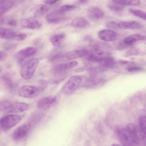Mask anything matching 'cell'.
I'll return each mask as SVG.
<instances>
[{
  "instance_id": "6da1fadb",
  "label": "cell",
  "mask_w": 146,
  "mask_h": 146,
  "mask_svg": "<svg viewBox=\"0 0 146 146\" xmlns=\"http://www.w3.org/2000/svg\"><path fill=\"white\" fill-rule=\"evenodd\" d=\"M115 132L123 146H140V140L142 138L134 124L128 123L125 127L117 125Z\"/></svg>"
},
{
  "instance_id": "7a4b0ae2",
  "label": "cell",
  "mask_w": 146,
  "mask_h": 146,
  "mask_svg": "<svg viewBox=\"0 0 146 146\" xmlns=\"http://www.w3.org/2000/svg\"><path fill=\"white\" fill-rule=\"evenodd\" d=\"M39 62L36 58L30 59L23 64L21 70V76L24 79L28 80L33 77Z\"/></svg>"
},
{
  "instance_id": "3957f363",
  "label": "cell",
  "mask_w": 146,
  "mask_h": 146,
  "mask_svg": "<svg viewBox=\"0 0 146 146\" xmlns=\"http://www.w3.org/2000/svg\"><path fill=\"white\" fill-rule=\"evenodd\" d=\"M20 115L12 114L4 116L0 119V126L4 131L8 130L17 125L21 121Z\"/></svg>"
},
{
  "instance_id": "277c9868",
  "label": "cell",
  "mask_w": 146,
  "mask_h": 146,
  "mask_svg": "<svg viewBox=\"0 0 146 146\" xmlns=\"http://www.w3.org/2000/svg\"><path fill=\"white\" fill-rule=\"evenodd\" d=\"M82 81L81 78L78 76H72L62 87L61 92L65 95L72 94L78 88Z\"/></svg>"
},
{
  "instance_id": "5b68a950",
  "label": "cell",
  "mask_w": 146,
  "mask_h": 146,
  "mask_svg": "<svg viewBox=\"0 0 146 146\" xmlns=\"http://www.w3.org/2000/svg\"><path fill=\"white\" fill-rule=\"evenodd\" d=\"M42 92L38 86L25 85L21 87L19 90V95L22 97L30 98L35 97Z\"/></svg>"
},
{
  "instance_id": "8992f818",
  "label": "cell",
  "mask_w": 146,
  "mask_h": 146,
  "mask_svg": "<svg viewBox=\"0 0 146 146\" xmlns=\"http://www.w3.org/2000/svg\"><path fill=\"white\" fill-rule=\"evenodd\" d=\"M30 122L23 123L18 126L13 131L12 137L13 140L19 141L25 138L29 133L31 127Z\"/></svg>"
},
{
  "instance_id": "52a82bcc",
  "label": "cell",
  "mask_w": 146,
  "mask_h": 146,
  "mask_svg": "<svg viewBox=\"0 0 146 146\" xmlns=\"http://www.w3.org/2000/svg\"><path fill=\"white\" fill-rule=\"evenodd\" d=\"M88 51L85 49H76L64 54L60 53L58 61H66L86 56Z\"/></svg>"
},
{
  "instance_id": "ba28073f",
  "label": "cell",
  "mask_w": 146,
  "mask_h": 146,
  "mask_svg": "<svg viewBox=\"0 0 146 146\" xmlns=\"http://www.w3.org/2000/svg\"><path fill=\"white\" fill-rule=\"evenodd\" d=\"M57 100V97L56 96L44 97L38 101L37 104V108L41 110H48L54 106Z\"/></svg>"
},
{
  "instance_id": "9c48e42d",
  "label": "cell",
  "mask_w": 146,
  "mask_h": 146,
  "mask_svg": "<svg viewBox=\"0 0 146 146\" xmlns=\"http://www.w3.org/2000/svg\"><path fill=\"white\" fill-rule=\"evenodd\" d=\"M92 53L102 57L108 56L111 54L110 47L103 43H97L93 46L91 50Z\"/></svg>"
},
{
  "instance_id": "30bf717a",
  "label": "cell",
  "mask_w": 146,
  "mask_h": 146,
  "mask_svg": "<svg viewBox=\"0 0 146 146\" xmlns=\"http://www.w3.org/2000/svg\"><path fill=\"white\" fill-rule=\"evenodd\" d=\"M36 51V49L33 47H27L18 51L17 53L16 57L18 61L21 62L24 59L34 55Z\"/></svg>"
},
{
  "instance_id": "8fae6325",
  "label": "cell",
  "mask_w": 146,
  "mask_h": 146,
  "mask_svg": "<svg viewBox=\"0 0 146 146\" xmlns=\"http://www.w3.org/2000/svg\"><path fill=\"white\" fill-rule=\"evenodd\" d=\"M29 107V104L26 103L16 102L12 103L7 111L11 113H17L23 112Z\"/></svg>"
},
{
  "instance_id": "7c38bea8",
  "label": "cell",
  "mask_w": 146,
  "mask_h": 146,
  "mask_svg": "<svg viewBox=\"0 0 146 146\" xmlns=\"http://www.w3.org/2000/svg\"><path fill=\"white\" fill-rule=\"evenodd\" d=\"M118 27L125 30H138L142 28L139 22L135 21H122L118 24Z\"/></svg>"
},
{
  "instance_id": "4fadbf2b",
  "label": "cell",
  "mask_w": 146,
  "mask_h": 146,
  "mask_svg": "<svg viewBox=\"0 0 146 146\" xmlns=\"http://www.w3.org/2000/svg\"><path fill=\"white\" fill-rule=\"evenodd\" d=\"M99 37L102 40L111 42L115 40L117 38V35L114 31L108 30L100 31L98 33Z\"/></svg>"
},
{
  "instance_id": "5bb4252c",
  "label": "cell",
  "mask_w": 146,
  "mask_h": 146,
  "mask_svg": "<svg viewBox=\"0 0 146 146\" xmlns=\"http://www.w3.org/2000/svg\"><path fill=\"white\" fill-rule=\"evenodd\" d=\"M22 27L24 28L34 29L40 28V23L37 20L31 19H23L20 22Z\"/></svg>"
},
{
  "instance_id": "9a60e30c",
  "label": "cell",
  "mask_w": 146,
  "mask_h": 146,
  "mask_svg": "<svg viewBox=\"0 0 146 146\" xmlns=\"http://www.w3.org/2000/svg\"><path fill=\"white\" fill-rule=\"evenodd\" d=\"M88 17L91 19L98 20L102 18L104 14L100 8L96 7H90L87 11Z\"/></svg>"
},
{
  "instance_id": "2e32d148",
  "label": "cell",
  "mask_w": 146,
  "mask_h": 146,
  "mask_svg": "<svg viewBox=\"0 0 146 146\" xmlns=\"http://www.w3.org/2000/svg\"><path fill=\"white\" fill-rule=\"evenodd\" d=\"M78 64V62L75 61L62 63L56 65L54 70L56 72L60 73L65 70L72 68L77 66Z\"/></svg>"
},
{
  "instance_id": "e0dca14e",
  "label": "cell",
  "mask_w": 146,
  "mask_h": 146,
  "mask_svg": "<svg viewBox=\"0 0 146 146\" xmlns=\"http://www.w3.org/2000/svg\"><path fill=\"white\" fill-rule=\"evenodd\" d=\"M18 34L11 29L3 27L0 28V38L15 39Z\"/></svg>"
},
{
  "instance_id": "ac0fdd59",
  "label": "cell",
  "mask_w": 146,
  "mask_h": 146,
  "mask_svg": "<svg viewBox=\"0 0 146 146\" xmlns=\"http://www.w3.org/2000/svg\"><path fill=\"white\" fill-rule=\"evenodd\" d=\"M65 36V35L62 33L54 34L50 37L49 40L54 46L59 47L61 46Z\"/></svg>"
},
{
  "instance_id": "d6986e66",
  "label": "cell",
  "mask_w": 146,
  "mask_h": 146,
  "mask_svg": "<svg viewBox=\"0 0 146 146\" xmlns=\"http://www.w3.org/2000/svg\"><path fill=\"white\" fill-rule=\"evenodd\" d=\"M15 3L13 0H0V16L11 9Z\"/></svg>"
},
{
  "instance_id": "ffe728a7",
  "label": "cell",
  "mask_w": 146,
  "mask_h": 146,
  "mask_svg": "<svg viewBox=\"0 0 146 146\" xmlns=\"http://www.w3.org/2000/svg\"><path fill=\"white\" fill-rule=\"evenodd\" d=\"M145 39V36L142 34L137 33L130 35L124 38L123 42L132 45L134 42L139 40Z\"/></svg>"
},
{
  "instance_id": "44dd1931",
  "label": "cell",
  "mask_w": 146,
  "mask_h": 146,
  "mask_svg": "<svg viewBox=\"0 0 146 146\" xmlns=\"http://www.w3.org/2000/svg\"><path fill=\"white\" fill-rule=\"evenodd\" d=\"M73 27L78 28L85 27L89 25L88 22L85 19L82 17H78L74 19L71 23Z\"/></svg>"
},
{
  "instance_id": "7402d4cb",
  "label": "cell",
  "mask_w": 146,
  "mask_h": 146,
  "mask_svg": "<svg viewBox=\"0 0 146 146\" xmlns=\"http://www.w3.org/2000/svg\"><path fill=\"white\" fill-rule=\"evenodd\" d=\"M48 10V7L45 5L44 4L38 5L35 10L34 16L36 17L42 16L46 13Z\"/></svg>"
},
{
  "instance_id": "603a6c76",
  "label": "cell",
  "mask_w": 146,
  "mask_h": 146,
  "mask_svg": "<svg viewBox=\"0 0 146 146\" xmlns=\"http://www.w3.org/2000/svg\"><path fill=\"white\" fill-rule=\"evenodd\" d=\"M100 63L104 67H110L115 65L116 62L115 59L113 57L106 56L104 57L102 61Z\"/></svg>"
},
{
  "instance_id": "cb8c5ba5",
  "label": "cell",
  "mask_w": 146,
  "mask_h": 146,
  "mask_svg": "<svg viewBox=\"0 0 146 146\" xmlns=\"http://www.w3.org/2000/svg\"><path fill=\"white\" fill-rule=\"evenodd\" d=\"M113 1L123 6L131 5V6H137L140 4V1L137 0H113Z\"/></svg>"
},
{
  "instance_id": "d4e9b609",
  "label": "cell",
  "mask_w": 146,
  "mask_h": 146,
  "mask_svg": "<svg viewBox=\"0 0 146 146\" xmlns=\"http://www.w3.org/2000/svg\"><path fill=\"white\" fill-rule=\"evenodd\" d=\"M108 8L111 10L116 11H121L124 9V6L122 5L114 2L113 0L111 1L108 5Z\"/></svg>"
},
{
  "instance_id": "484cf974",
  "label": "cell",
  "mask_w": 146,
  "mask_h": 146,
  "mask_svg": "<svg viewBox=\"0 0 146 146\" xmlns=\"http://www.w3.org/2000/svg\"><path fill=\"white\" fill-rule=\"evenodd\" d=\"M86 58L88 60L95 62H101L104 57L99 56L91 53H89L86 55Z\"/></svg>"
},
{
  "instance_id": "4316f807",
  "label": "cell",
  "mask_w": 146,
  "mask_h": 146,
  "mask_svg": "<svg viewBox=\"0 0 146 146\" xmlns=\"http://www.w3.org/2000/svg\"><path fill=\"white\" fill-rule=\"evenodd\" d=\"M68 18L64 17H56L46 19L48 23L52 24L59 23L66 20Z\"/></svg>"
},
{
  "instance_id": "83f0119b",
  "label": "cell",
  "mask_w": 146,
  "mask_h": 146,
  "mask_svg": "<svg viewBox=\"0 0 146 146\" xmlns=\"http://www.w3.org/2000/svg\"><path fill=\"white\" fill-rule=\"evenodd\" d=\"M139 123L141 131L146 134V118L145 116H141L139 118Z\"/></svg>"
},
{
  "instance_id": "f1b7e54d",
  "label": "cell",
  "mask_w": 146,
  "mask_h": 146,
  "mask_svg": "<svg viewBox=\"0 0 146 146\" xmlns=\"http://www.w3.org/2000/svg\"><path fill=\"white\" fill-rule=\"evenodd\" d=\"M129 12L131 14L139 17L145 20H146V13L145 12L139 10L129 9Z\"/></svg>"
},
{
  "instance_id": "f546056e",
  "label": "cell",
  "mask_w": 146,
  "mask_h": 146,
  "mask_svg": "<svg viewBox=\"0 0 146 146\" xmlns=\"http://www.w3.org/2000/svg\"><path fill=\"white\" fill-rule=\"evenodd\" d=\"M102 81L103 80L102 79L90 80L86 81L84 84V86L86 87L90 88L96 85Z\"/></svg>"
},
{
  "instance_id": "4dcf8cb0",
  "label": "cell",
  "mask_w": 146,
  "mask_h": 146,
  "mask_svg": "<svg viewBox=\"0 0 146 146\" xmlns=\"http://www.w3.org/2000/svg\"><path fill=\"white\" fill-rule=\"evenodd\" d=\"M140 51L137 48H133L126 52L124 54V56L125 57L133 56L137 55L140 53Z\"/></svg>"
},
{
  "instance_id": "1f68e13d",
  "label": "cell",
  "mask_w": 146,
  "mask_h": 146,
  "mask_svg": "<svg viewBox=\"0 0 146 146\" xmlns=\"http://www.w3.org/2000/svg\"><path fill=\"white\" fill-rule=\"evenodd\" d=\"M12 103L9 100H6L0 101V110L7 111Z\"/></svg>"
},
{
  "instance_id": "d6a6232c",
  "label": "cell",
  "mask_w": 146,
  "mask_h": 146,
  "mask_svg": "<svg viewBox=\"0 0 146 146\" xmlns=\"http://www.w3.org/2000/svg\"><path fill=\"white\" fill-rule=\"evenodd\" d=\"M2 79L6 86L10 89L13 88V83L11 79L8 76H4L2 77Z\"/></svg>"
},
{
  "instance_id": "836d02e7",
  "label": "cell",
  "mask_w": 146,
  "mask_h": 146,
  "mask_svg": "<svg viewBox=\"0 0 146 146\" xmlns=\"http://www.w3.org/2000/svg\"><path fill=\"white\" fill-rule=\"evenodd\" d=\"M75 5H64L61 6L58 9L61 12L64 13L65 12L70 11L74 9Z\"/></svg>"
},
{
  "instance_id": "e575fe53",
  "label": "cell",
  "mask_w": 146,
  "mask_h": 146,
  "mask_svg": "<svg viewBox=\"0 0 146 146\" xmlns=\"http://www.w3.org/2000/svg\"><path fill=\"white\" fill-rule=\"evenodd\" d=\"M131 45L123 42H119L116 46V48L118 50H122L128 47Z\"/></svg>"
},
{
  "instance_id": "d590c367",
  "label": "cell",
  "mask_w": 146,
  "mask_h": 146,
  "mask_svg": "<svg viewBox=\"0 0 146 146\" xmlns=\"http://www.w3.org/2000/svg\"><path fill=\"white\" fill-rule=\"evenodd\" d=\"M39 84L38 86L43 92L47 88L48 85V82L46 81L40 80L39 81Z\"/></svg>"
},
{
  "instance_id": "8d00e7d4",
  "label": "cell",
  "mask_w": 146,
  "mask_h": 146,
  "mask_svg": "<svg viewBox=\"0 0 146 146\" xmlns=\"http://www.w3.org/2000/svg\"><path fill=\"white\" fill-rule=\"evenodd\" d=\"M118 24L117 23L113 21L109 22L107 23L106 26L109 28L116 29L118 27Z\"/></svg>"
},
{
  "instance_id": "74e56055",
  "label": "cell",
  "mask_w": 146,
  "mask_h": 146,
  "mask_svg": "<svg viewBox=\"0 0 146 146\" xmlns=\"http://www.w3.org/2000/svg\"><path fill=\"white\" fill-rule=\"evenodd\" d=\"M26 38V35L23 33H18L15 38L17 40L19 41H23L25 40Z\"/></svg>"
},
{
  "instance_id": "f35d334b",
  "label": "cell",
  "mask_w": 146,
  "mask_h": 146,
  "mask_svg": "<svg viewBox=\"0 0 146 146\" xmlns=\"http://www.w3.org/2000/svg\"><path fill=\"white\" fill-rule=\"evenodd\" d=\"M16 46L14 43H9L4 46V48L7 50H10L13 49Z\"/></svg>"
},
{
  "instance_id": "ab89813d",
  "label": "cell",
  "mask_w": 146,
  "mask_h": 146,
  "mask_svg": "<svg viewBox=\"0 0 146 146\" xmlns=\"http://www.w3.org/2000/svg\"><path fill=\"white\" fill-rule=\"evenodd\" d=\"M127 70L129 72H133L141 70L142 68L139 67H131L127 68Z\"/></svg>"
},
{
  "instance_id": "60d3db41",
  "label": "cell",
  "mask_w": 146,
  "mask_h": 146,
  "mask_svg": "<svg viewBox=\"0 0 146 146\" xmlns=\"http://www.w3.org/2000/svg\"><path fill=\"white\" fill-rule=\"evenodd\" d=\"M7 24L11 26H15L17 25V21L15 19L10 20L8 21Z\"/></svg>"
},
{
  "instance_id": "b9f144b4",
  "label": "cell",
  "mask_w": 146,
  "mask_h": 146,
  "mask_svg": "<svg viewBox=\"0 0 146 146\" xmlns=\"http://www.w3.org/2000/svg\"><path fill=\"white\" fill-rule=\"evenodd\" d=\"M58 1V0H46L44 1V2L46 4L52 5Z\"/></svg>"
},
{
  "instance_id": "7bdbcfd3",
  "label": "cell",
  "mask_w": 146,
  "mask_h": 146,
  "mask_svg": "<svg viewBox=\"0 0 146 146\" xmlns=\"http://www.w3.org/2000/svg\"><path fill=\"white\" fill-rule=\"evenodd\" d=\"M7 55V54L3 51H0V61L5 58Z\"/></svg>"
},
{
  "instance_id": "ee69618b",
  "label": "cell",
  "mask_w": 146,
  "mask_h": 146,
  "mask_svg": "<svg viewBox=\"0 0 146 146\" xmlns=\"http://www.w3.org/2000/svg\"><path fill=\"white\" fill-rule=\"evenodd\" d=\"M85 40L87 41L91 42L93 40L92 37L89 35H86L84 38Z\"/></svg>"
},
{
  "instance_id": "f6af8a7d",
  "label": "cell",
  "mask_w": 146,
  "mask_h": 146,
  "mask_svg": "<svg viewBox=\"0 0 146 146\" xmlns=\"http://www.w3.org/2000/svg\"><path fill=\"white\" fill-rule=\"evenodd\" d=\"M84 69L83 68H80L76 70L75 72L76 73H79L83 71Z\"/></svg>"
},
{
  "instance_id": "bcb514c9",
  "label": "cell",
  "mask_w": 146,
  "mask_h": 146,
  "mask_svg": "<svg viewBox=\"0 0 146 146\" xmlns=\"http://www.w3.org/2000/svg\"><path fill=\"white\" fill-rule=\"evenodd\" d=\"M119 63L121 64H126L128 63V62L125 60H120L119 61Z\"/></svg>"
},
{
  "instance_id": "7dc6e473",
  "label": "cell",
  "mask_w": 146,
  "mask_h": 146,
  "mask_svg": "<svg viewBox=\"0 0 146 146\" xmlns=\"http://www.w3.org/2000/svg\"><path fill=\"white\" fill-rule=\"evenodd\" d=\"M87 0H79L78 1L79 3L81 4H85L88 2Z\"/></svg>"
},
{
  "instance_id": "c3c4849f",
  "label": "cell",
  "mask_w": 146,
  "mask_h": 146,
  "mask_svg": "<svg viewBox=\"0 0 146 146\" xmlns=\"http://www.w3.org/2000/svg\"><path fill=\"white\" fill-rule=\"evenodd\" d=\"M111 146H122L119 145L117 144H113L111 145Z\"/></svg>"
},
{
  "instance_id": "681fc988",
  "label": "cell",
  "mask_w": 146,
  "mask_h": 146,
  "mask_svg": "<svg viewBox=\"0 0 146 146\" xmlns=\"http://www.w3.org/2000/svg\"><path fill=\"white\" fill-rule=\"evenodd\" d=\"M1 67H0V73L1 72Z\"/></svg>"
},
{
  "instance_id": "f907efd6",
  "label": "cell",
  "mask_w": 146,
  "mask_h": 146,
  "mask_svg": "<svg viewBox=\"0 0 146 146\" xmlns=\"http://www.w3.org/2000/svg\"><path fill=\"white\" fill-rule=\"evenodd\" d=\"M1 127L0 126V132H1Z\"/></svg>"
},
{
  "instance_id": "816d5d0a",
  "label": "cell",
  "mask_w": 146,
  "mask_h": 146,
  "mask_svg": "<svg viewBox=\"0 0 146 146\" xmlns=\"http://www.w3.org/2000/svg\"><path fill=\"white\" fill-rule=\"evenodd\" d=\"M1 20V19H0V21Z\"/></svg>"
}]
</instances>
